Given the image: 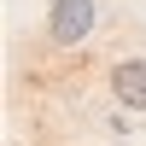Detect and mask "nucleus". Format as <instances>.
Returning <instances> with one entry per match:
<instances>
[{"mask_svg": "<svg viewBox=\"0 0 146 146\" xmlns=\"http://www.w3.org/2000/svg\"><path fill=\"white\" fill-rule=\"evenodd\" d=\"M94 23H100V6H94V0H53V6H47V35H53L58 47L88 41Z\"/></svg>", "mask_w": 146, "mask_h": 146, "instance_id": "f257e3e1", "label": "nucleus"}, {"mask_svg": "<svg viewBox=\"0 0 146 146\" xmlns=\"http://www.w3.org/2000/svg\"><path fill=\"white\" fill-rule=\"evenodd\" d=\"M111 94L123 111H146V58H123L111 64Z\"/></svg>", "mask_w": 146, "mask_h": 146, "instance_id": "f03ea898", "label": "nucleus"}]
</instances>
